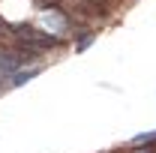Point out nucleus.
Returning <instances> with one entry per match:
<instances>
[{"label": "nucleus", "instance_id": "f257e3e1", "mask_svg": "<svg viewBox=\"0 0 156 153\" xmlns=\"http://www.w3.org/2000/svg\"><path fill=\"white\" fill-rule=\"evenodd\" d=\"M30 60V51H15V48H3L0 51V72L3 75H15V69H21Z\"/></svg>", "mask_w": 156, "mask_h": 153}, {"label": "nucleus", "instance_id": "f03ea898", "mask_svg": "<svg viewBox=\"0 0 156 153\" xmlns=\"http://www.w3.org/2000/svg\"><path fill=\"white\" fill-rule=\"evenodd\" d=\"M36 75H39V69H24V72H15V75L9 78V81L18 87V84H27V81H33Z\"/></svg>", "mask_w": 156, "mask_h": 153}, {"label": "nucleus", "instance_id": "39448f33", "mask_svg": "<svg viewBox=\"0 0 156 153\" xmlns=\"http://www.w3.org/2000/svg\"><path fill=\"white\" fill-rule=\"evenodd\" d=\"M144 141H156V132H147V135H138L135 144H144Z\"/></svg>", "mask_w": 156, "mask_h": 153}, {"label": "nucleus", "instance_id": "7ed1b4c3", "mask_svg": "<svg viewBox=\"0 0 156 153\" xmlns=\"http://www.w3.org/2000/svg\"><path fill=\"white\" fill-rule=\"evenodd\" d=\"M45 24H48V27L54 24V30H63V24H66V21L60 18V12H45Z\"/></svg>", "mask_w": 156, "mask_h": 153}, {"label": "nucleus", "instance_id": "20e7f679", "mask_svg": "<svg viewBox=\"0 0 156 153\" xmlns=\"http://www.w3.org/2000/svg\"><path fill=\"white\" fill-rule=\"evenodd\" d=\"M90 42H93V36H90V33H84V36H81V42H78V51H84Z\"/></svg>", "mask_w": 156, "mask_h": 153}]
</instances>
